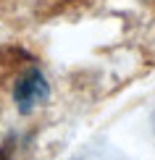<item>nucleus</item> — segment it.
<instances>
[{
	"mask_svg": "<svg viewBox=\"0 0 155 160\" xmlns=\"http://www.w3.org/2000/svg\"><path fill=\"white\" fill-rule=\"evenodd\" d=\"M48 97H50L48 79L39 74L37 68L26 71V74L18 79L16 89H13V100H16V105H18V110H21V113H29L32 108L42 105Z\"/></svg>",
	"mask_w": 155,
	"mask_h": 160,
	"instance_id": "nucleus-1",
	"label": "nucleus"
}]
</instances>
